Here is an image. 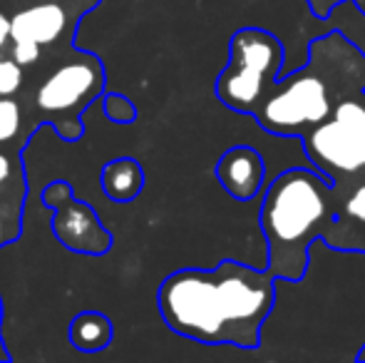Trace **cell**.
I'll return each instance as SVG.
<instances>
[{"label": "cell", "mask_w": 365, "mask_h": 363, "mask_svg": "<svg viewBox=\"0 0 365 363\" xmlns=\"http://www.w3.org/2000/svg\"><path fill=\"white\" fill-rule=\"evenodd\" d=\"M276 276L226 259L214 269H179L157 291L159 314L174 334L207 346L259 349L276 306Z\"/></svg>", "instance_id": "obj_1"}, {"label": "cell", "mask_w": 365, "mask_h": 363, "mask_svg": "<svg viewBox=\"0 0 365 363\" xmlns=\"http://www.w3.org/2000/svg\"><path fill=\"white\" fill-rule=\"evenodd\" d=\"M333 184L318 170H293L269 184L261 229L269 242V272L276 279H301L308 272L311 244L333 224Z\"/></svg>", "instance_id": "obj_2"}, {"label": "cell", "mask_w": 365, "mask_h": 363, "mask_svg": "<svg viewBox=\"0 0 365 363\" xmlns=\"http://www.w3.org/2000/svg\"><path fill=\"white\" fill-rule=\"evenodd\" d=\"M284 63L286 50L274 33L256 25L239 28L229 40V65L217 78V97L229 110L256 117L279 85Z\"/></svg>", "instance_id": "obj_3"}, {"label": "cell", "mask_w": 365, "mask_h": 363, "mask_svg": "<svg viewBox=\"0 0 365 363\" xmlns=\"http://www.w3.org/2000/svg\"><path fill=\"white\" fill-rule=\"evenodd\" d=\"M303 150L333 184L365 170V105L346 100L333 115L306 132Z\"/></svg>", "instance_id": "obj_4"}, {"label": "cell", "mask_w": 365, "mask_h": 363, "mask_svg": "<svg viewBox=\"0 0 365 363\" xmlns=\"http://www.w3.org/2000/svg\"><path fill=\"white\" fill-rule=\"evenodd\" d=\"M333 110L336 107L321 78L308 70H298L286 80L279 78V85L264 102L256 120L261 130L271 135L303 137L308 130L328 120Z\"/></svg>", "instance_id": "obj_5"}, {"label": "cell", "mask_w": 365, "mask_h": 363, "mask_svg": "<svg viewBox=\"0 0 365 363\" xmlns=\"http://www.w3.org/2000/svg\"><path fill=\"white\" fill-rule=\"evenodd\" d=\"M43 204L55 212L50 229L65 249L75 254H87V257H102L110 252L112 234L105 229L90 204L73 197L68 182L48 184L43 192Z\"/></svg>", "instance_id": "obj_6"}, {"label": "cell", "mask_w": 365, "mask_h": 363, "mask_svg": "<svg viewBox=\"0 0 365 363\" xmlns=\"http://www.w3.org/2000/svg\"><path fill=\"white\" fill-rule=\"evenodd\" d=\"M105 88V75L97 60L68 63L58 68L38 90V107L43 112H73L85 107L92 97H100Z\"/></svg>", "instance_id": "obj_7"}, {"label": "cell", "mask_w": 365, "mask_h": 363, "mask_svg": "<svg viewBox=\"0 0 365 363\" xmlns=\"http://www.w3.org/2000/svg\"><path fill=\"white\" fill-rule=\"evenodd\" d=\"M217 180L236 202H251L266 184V162L249 145L229 147L217 162Z\"/></svg>", "instance_id": "obj_8"}, {"label": "cell", "mask_w": 365, "mask_h": 363, "mask_svg": "<svg viewBox=\"0 0 365 363\" xmlns=\"http://www.w3.org/2000/svg\"><path fill=\"white\" fill-rule=\"evenodd\" d=\"M13 40H35L45 45L58 40L68 28V15L58 3H43L13 15Z\"/></svg>", "instance_id": "obj_9"}, {"label": "cell", "mask_w": 365, "mask_h": 363, "mask_svg": "<svg viewBox=\"0 0 365 363\" xmlns=\"http://www.w3.org/2000/svg\"><path fill=\"white\" fill-rule=\"evenodd\" d=\"M102 192L112 202H132L145 189V170L135 157L112 160L102 170Z\"/></svg>", "instance_id": "obj_10"}, {"label": "cell", "mask_w": 365, "mask_h": 363, "mask_svg": "<svg viewBox=\"0 0 365 363\" xmlns=\"http://www.w3.org/2000/svg\"><path fill=\"white\" fill-rule=\"evenodd\" d=\"M70 344L85 354L105 351L112 341V324L100 311H82L70 321Z\"/></svg>", "instance_id": "obj_11"}, {"label": "cell", "mask_w": 365, "mask_h": 363, "mask_svg": "<svg viewBox=\"0 0 365 363\" xmlns=\"http://www.w3.org/2000/svg\"><path fill=\"white\" fill-rule=\"evenodd\" d=\"M102 107H105V117L110 122H117V125H130V122L137 120V107L130 97L125 95H105L102 97Z\"/></svg>", "instance_id": "obj_12"}, {"label": "cell", "mask_w": 365, "mask_h": 363, "mask_svg": "<svg viewBox=\"0 0 365 363\" xmlns=\"http://www.w3.org/2000/svg\"><path fill=\"white\" fill-rule=\"evenodd\" d=\"M20 130V107L10 97L0 95V142L15 137Z\"/></svg>", "instance_id": "obj_13"}, {"label": "cell", "mask_w": 365, "mask_h": 363, "mask_svg": "<svg viewBox=\"0 0 365 363\" xmlns=\"http://www.w3.org/2000/svg\"><path fill=\"white\" fill-rule=\"evenodd\" d=\"M23 85V70L15 60H0V95L10 97Z\"/></svg>", "instance_id": "obj_14"}, {"label": "cell", "mask_w": 365, "mask_h": 363, "mask_svg": "<svg viewBox=\"0 0 365 363\" xmlns=\"http://www.w3.org/2000/svg\"><path fill=\"white\" fill-rule=\"evenodd\" d=\"M13 58L20 65H30L40 58V43L35 40H13Z\"/></svg>", "instance_id": "obj_15"}, {"label": "cell", "mask_w": 365, "mask_h": 363, "mask_svg": "<svg viewBox=\"0 0 365 363\" xmlns=\"http://www.w3.org/2000/svg\"><path fill=\"white\" fill-rule=\"evenodd\" d=\"M346 217L356 219L358 224H365V182L356 189V192L351 194V197H348V202H346Z\"/></svg>", "instance_id": "obj_16"}, {"label": "cell", "mask_w": 365, "mask_h": 363, "mask_svg": "<svg viewBox=\"0 0 365 363\" xmlns=\"http://www.w3.org/2000/svg\"><path fill=\"white\" fill-rule=\"evenodd\" d=\"M308 3H311V10L318 15V18H328L331 10L336 8L341 0H308Z\"/></svg>", "instance_id": "obj_17"}, {"label": "cell", "mask_w": 365, "mask_h": 363, "mask_svg": "<svg viewBox=\"0 0 365 363\" xmlns=\"http://www.w3.org/2000/svg\"><path fill=\"white\" fill-rule=\"evenodd\" d=\"M8 38H13V20L0 10V48H3Z\"/></svg>", "instance_id": "obj_18"}, {"label": "cell", "mask_w": 365, "mask_h": 363, "mask_svg": "<svg viewBox=\"0 0 365 363\" xmlns=\"http://www.w3.org/2000/svg\"><path fill=\"white\" fill-rule=\"evenodd\" d=\"M8 177H10V160H8V155L0 152V184L8 180Z\"/></svg>", "instance_id": "obj_19"}, {"label": "cell", "mask_w": 365, "mask_h": 363, "mask_svg": "<svg viewBox=\"0 0 365 363\" xmlns=\"http://www.w3.org/2000/svg\"><path fill=\"white\" fill-rule=\"evenodd\" d=\"M356 361H365V341H363V346H361V349H358Z\"/></svg>", "instance_id": "obj_20"}, {"label": "cell", "mask_w": 365, "mask_h": 363, "mask_svg": "<svg viewBox=\"0 0 365 363\" xmlns=\"http://www.w3.org/2000/svg\"><path fill=\"white\" fill-rule=\"evenodd\" d=\"M8 359H10V354L3 349V344H0V361H8Z\"/></svg>", "instance_id": "obj_21"}, {"label": "cell", "mask_w": 365, "mask_h": 363, "mask_svg": "<svg viewBox=\"0 0 365 363\" xmlns=\"http://www.w3.org/2000/svg\"><path fill=\"white\" fill-rule=\"evenodd\" d=\"M356 5H358V8L363 10V13H365V0H356Z\"/></svg>", "instance_id": "obj_22"}]
</instances>
